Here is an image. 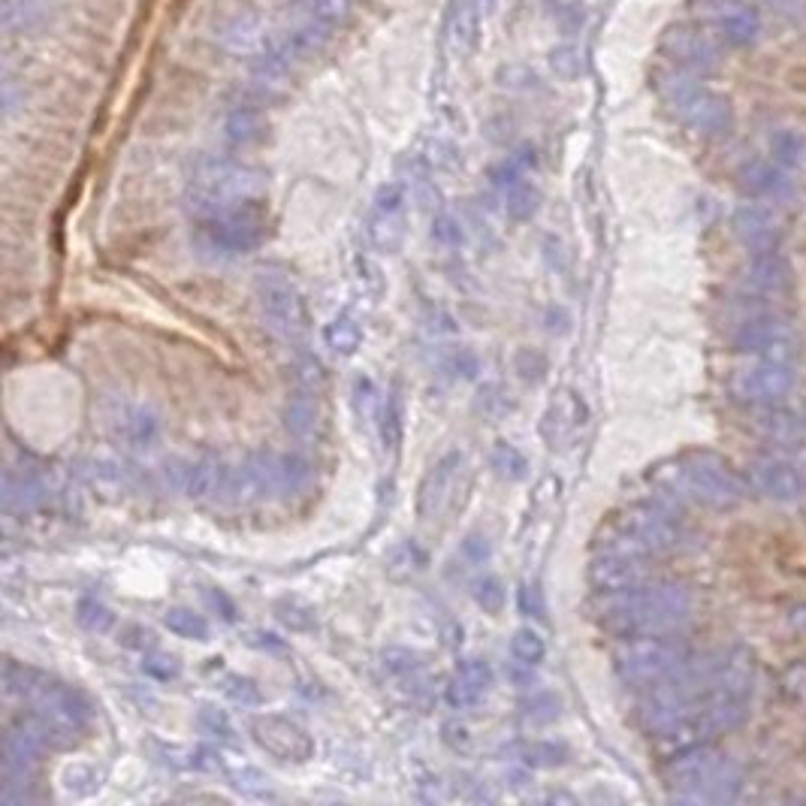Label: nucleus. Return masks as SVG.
<instances>
[{
    "label": "nucleus",
    "instance_id": "nucleus-1",
    "mask_svg": "<svg viewBox=\"0 0 806 806\" xmlns=\"http://www.w3.org/2000/svg\"><path fill=\"white\" fill-rule=\"evenodd\" d=\"M695 616V598L686 586L653 580L625 592H604L592 604V619L613 637L677 634Z\"/></svg>",
    "mask_w": 806,
    "mask_h": 806
},
{
    "label": "nucleus",
    "instance_id": "nucleus-2",
    "mask_svg": "<svg viewBox=\"0 0 806 806\" xmlns=\"http://www.w3.org/2000/svg\"><path fill=\"white\" fill-rule=\"evenodd\" d=\"M653 477L683 502L713 508V511L737 508L746 496V480L719 453H710V450L683 453L659 465Z\"/></svg>",
    "mask_w": 806,
    "mask_h": 806
},
{
    "label": "nucleus",
    "instance_id": "nucleus-3",
    "mask_svg": "<svg viewBox=\"0 0 806 806\" xmlns=\"http://www.w3.org/2000/svg\"><path fill=\"white\" fill-rule=\"evenodd\" d=\"M689 541H692L689 529L671 511L659 505H647V502L616 511L598 535L601 550L634 553L647 559L683 553Z\"/></svg>",
    "mask_w": 806,
    "mask_h": 806
},
{
    "label": "nucleus",
    "instance_id": "nucleus-4",
    "mask_svg": "<svg viewBox=\"0 0 806 806\" xmlns=\"http://www.w3.org/2000/svg\"><path fill=\"white\" fill-rule=\"evenodd\" d=\"M662 779L677 800L692 803H731L743 785L740 767L713 743H698L668 755Z\"/></svg>",
    "mask_w": 806,
    "mask_h": 806
},
{
    "label": "nucleus",
    "instance_id": "nucleus-5",
    "mask_svg": "<svg viewBox=\"0 0 806 806\" xmlns=\"http://www.w3.org/2000/svg\"><path fill=\"white\" fill-rule=\"evenodd\" d=\"M266 179L260 170L230 157H203L188 182V209L197 221L215 218L233 206L260 200Z\"/></svg>",
    "mask_w": 806,
    "mask_h": 806
},
{
    "label": "nucleus",
    "instance_id": "nucleus-6",
    "mask_svg": "<svg viewBox=\"0 0 806 806\" xmlns=\"http://www.w3.org/2000/svg\"><path fill=\"white\" fill-rule=\"evenodd\" d=\"M656 91L662 103L668 106V112L680 124L695 130L698 136L716 139V136H725L734 124L731 103L713 88H707L695 73H686L680 67L662 70L656 76Z\"/></svg>",
    "mask_w": 806,
    "mask_h": 806
},
{
    "label": "nucleus",
    "instance_id": "nucleus-7",
    "mask_svg": "<svg viewBox=\"0 0 806 806\" xmlns=\"http://www.w3.org/2000/svg\"><path fill=\"white\" fill-rule=\"evenodd\" d=\"M692 659V650L677 634H640L619 640L613 671L631 689H656L680 674Z\"/></svg>",
    "mask_w": 806,
    "mask_h": 806
},
{
    "label": "nucleus",
    "instance_id": "nucleus-8",
    "mask_svg": "<svg viewBox=\"0 0 806 806\" xmlns=\"http://www.w3.org/2000/svg\"><path fill=\"white\" fill-rule=\"evenodd\" d=\"M797 381V351L782 348L773 354H761L752 363L740 366L731 375V399L746 405V408H767V405H779Z\"/></svg>",
    "mask_w": 806,
    "mask_h": 806
},
{
    "label": "nucleus",
    "instance_id": "nucleus-9",
    "mask_svg": "<svg viewBox=\"0 0 806 806\" xmlns=\"http://www.w3.org/2000/svg\"><path fill=\"white\" fill-rule=\"evenodd\" d=\"M266 239V209L260 200L233 206L200 221V242L215 254H248Z\"/></svg>",
    "mask_w": 806,
    "mask_h": 806
},
{
    "label": "nucleus",
    "instance_id": "nucleus-10",
    "mask_svg": "<svg viewBox=\"0 0 806 806\" xmlns=\"http://www.w3.org/2000/svg\"><path fill=\"white\" fill-rule=\"evenodd\" d=\"M251 740L272 758L287 764H305L314 758V740L302 725L293 719H284L278 713H260L248 722Z\"/></svg>",
    "mask_w": 806,
    "mask_h": 806
},
{
    "label": "nucleus",
    "instance_id": "nucleus-11",
    "mask_svg": "<svg viewBox=\"0 0 806 806\" xmlns=\"http://www.w3.org/2000/svg\"><path fill=\"white\" fill-rule=\"evenodd\" d=\"M257 305H260L266 327L275 330L278 336H299L308 324L302 293L287 278L263 275L257 284Z\"/></svg>",
    "mask_w": 806,
    "mask_h": 806
},
{
    "label": "nucleus",
    "instance_id": "nucleus-12",
    "mask_svg": "<svg viewBox=\"0 0 806 806\" xmlns=\"http://www.w3.org/2000/svg\"><path fill=\"white\" fill-rule=\"evenodd\" d=\"M746 490L767 502L791 505L806 496V471L782 456H761L746 468Z\"/></svg>",
    "mask_w": 806,
    "mask_h": 806
},
{
    "label": "nucleus",
    "instance_id": "nucleus-13",
    "mask_svg": "<svg viewBox=\"0 0 806 806\" xmlns=\"http://www.w3.org/2000/svg\"><path fill=\"white\" fill-rule=\"evenodd\" d=\"M659 49L674 67L695 73V76L713 73L722 64V49L716 46V40L704 28H695V25H671L662 34Z\"/></svg>",
    "mask_w": 806,
    "mask_h": 806
},
{
    "label": "nucleus",
    "instance_id": "nucleus-14",
    "mask_svg": "<svg viewBox=\"0 0 806 806\" xmlns=\"http://www.w3.org/2000/svg\"><path fill=\"white\" fill-rule=\"evenodd\" d=\"M695 10L728 46L746 49L761 37V16L749 0H695Z\"/></svg>",
    "mask_w": 806,
    "mask_h": 806
},
{
    "label": "nucleus",
    "instance_id": "nucleus-15",
    "mask_svg": "<svg viewBox=\"0 0 806 806\" xmlns=\"http://www.w3.org/2000/svg\"><path fill=\"white\" fill-rule=\"evenodd\" d=\"M589 586L604 595V592H625L643 583L659 580L647 556H634V553H616V550H601L586 571Z\"/></svg>",
    "mask_w": 806,
    "mask_h": 806
},
{
    "label": "nucleus",
    "instance_id": "nucleus-16",
    "mask_svg": "<svg viewBox=\"0 0 806 806\" xmlns=\"http://www.w3.org/2000/svg\"><path fill=\"white\" fill-rule=\"evenodd\" d=\"M462 468H465V456L459 450H450L426 471V477L417 487V517L420 520H435L447 508L456 505Z\"/></svg>",
    "mask_w": 806,
    "mask_h": 806
},
{
    "label": "nucleus",
    "instance_id": "nucleus-17",
    "mask_svg": "<svg viewBox=\"0 0 806 806\" xmlns=\"http://www.w3.org/2000/svg\"><path fill=\"white\" fill-rule=\"evenodd\" d=\"M731 342H734V351L752 354V357L773 354V351H782V348L794 345L791 333H788V324L782 317H773V314H758V317L743 320Z\"/></svg>",
    "mask_w": 806,
    "mask_h": 806
},
{
    "label": "nucleus",
    "instance_id": "nucleus-18",
    "mask_svg": "<svg viewBox=\"0 0 806 806\" xmlns=\"http://www.w3.org/2000/svg\"><path fill=\"white\" fill-rule=\"evenodd\" d=\"M743 287L749 293H785L791 287V263L785 260V254H779V248H767V251H752L749 263L743 266Z\"/></svg>",
    "mask_w": 806,
    "mask_h": 806
},
{
    "label": "nucleus",
    "instance_id": "nucleus-19",
    "mask_svg": "<svg viewBox=\"0 0 806 806\" xmlns=\"http://www.w3.org/2000/svg\"><path fill=\"white\" fill-rule=\"evenodd\" d=\"M230 477H233V468H227L218 456H203V459L188 465L182 493L191 502H200V505L212 502V499H227Z\"/></svg>",
    "mask_w": 806,
    "mask_h": 806
},
{
    "label": "nucleus",
    "instance_id": "nucleus-20",
    "mask_svg": "<svg viewBox=\"0 0 806 806\" xmlns=\"http://www.w3.org/2000/svg\"><path fill=\"white\" fill-rule=\"evenodd\" d=\"M731 233L749 251H767V248H776L779 242L776 218L758 203H743L731 212Z\"/></svg>",
    "mask_w": 806,
    "mask_h": 806
},
{
    "label": "nucleus",
    "instance_id": "nucleus-21",
    "mask_svg": "<svg viewBox=\"0 0 806 806\" xmlns=\"http://www.w3.org/2000/svg\"><path fill=\"white\" fill-rule=\"evenodd\" d=\"M46 499V483L34 468H7L4 474V508L13 514H31Z\"/></svg>",
    "mask_w": 806,
    "mask_h": 806
},
{
    "label": "nucleus",
    "instance_id": "nucleus-22",
    "mask_svg": "<svg viewBox=\"0 0 806 806\" xmlns=\"http://www.w3.org/2000/svg\"><path fill=\"white\" fill-rule=\"evenodd\" d=\"M586 423V405L577 393H559L556 402L550 405V411L544 414V438L556 447V444H565L580 426Z\"/></svg>",
    "mask_w": 806,
    "mask_h": 806
},
{
    "label": "nucleus",
    "instance_id": "nucleus-23",
    "mask_svg": "<svg viewBox=\"0 0 806 806\" xmlns=\"http://www.w3.org/2000/svg\"><path fill=\"white\" fill-rule=\"evenodd\" d=\"M737 185L746 197H776L788 188V170H782L776 160H749L737 173Z\"/></svg>",
    "mask_w": 806,
    "mask_h": 806
},
{
    "label": "nucleus",
    "instance_id": "nucleus-24",
    "mask_svg": "<svg viewBox=\"0 0 806 806\" xmlns=\"http://www.w3.org/2000/svg\"><path fill=\"white\" fill-rule=\"evenodd\" d=\"M755 411L758 414H755L752 426L758 429L761 438H767L773 444H782V447H791V444L803 441L806 423L797 414H791V411H785L779 405H767V408H755Z\"/></svg>",
    "mask_w": 806,
    "mask_h": 806
},
{
    "label": "nucleus",
    "instance_id": "nucleus-25",
    "mask_svg": "<svg viewBox=\"0 0 806 806\" xmlns=\"http://www.w3.org/2000/svg\"><path fill=\"white\" fill-rule=\"evenodd\" d=\"M221 46H224V52L245 55V58H260L269 49V43L263 37V28L254 19H245V16H236L221 28Z\"/></svg>",
    "mask_w": 806,
    "mask_h": 806
},
{
    "label": "nucleus",
    "instance_id": "nucleus-26",
    "mask_svg": "<svg viewBox=\"0 0 806 806\" xmlns=\"http://www.w3.org/2000/svg\"><path fill=\"white\" fill-rule=\"evenodd\" d=\"M115 426H118V438L130 450H151L157 441V417L145 408H136V405L124 408Z\"/></svg>",
    "mask_w": 806,
    "mask_h": 806
},
{
    "label": "nucleus",
    "instance_id": "nucleus-27",
    "mask_svg": "<svg viewBox=\"0 0 806 806\" xmlns=\"http://www.w3.org/2000/svg\"><path fill=\"white\" fill-rule=\"evenodd\" d=\"M224 136L233 145H254L266 136V118L254 106H239L227 115Z\"/></svg>",
    "mask_w": 806,
    "mask_h": 806
},
{
    "label": "nucleus",
    "instance_id": "nucleus-28",
    "mask_svg": "<svg viewBox=\"0 0 806 806\" xmlns=\"http://www.w3.org/2000/svg\"><path fill=\"white\" fill-rule=\"evenodd\" d=\"M324 342L339 357H354L360 351V345H363V330H360V324L354 317L342 314V317L333 320V324L324 327Z\"/></svg>",
    "mask_w": 806,
    "mask_h": 806
},
{
    "label": "nucleus",
    "instance_id": "nucleus-29",
    "mask_svg": "<svg viewBox=\"0 0 806 806\" xmlns=\"http://www.w3.org/2000/svg\"><path fill=\"white\" fill-rule=\"evenodd\" d=\"M520 761L535 767V770H550V767H562L568 761V749L556 740H526L517 749Z\"/></svg>",
    "mask_w": 806,
    "mask_h": 806
},
{
    "label": "nucleus",
    "instance_id": "nucleus-30",
    "mask_svg": "<svg viewBox=\"0 0 806 806\" xmlns=\"http://www.w3.org/2000/svg\"><path fill=\"white\" fill-rule=\"evenodd\" d=\"M275 480H278V493H287V496L302 493L308 487V480H311V465L302 456H296V453L278 456V462H275Z\"/></svg>",
    "mask_w": 806,
    "mask_h": 806
},
{
    "label": "nucleus",
    "instance_id": "nucleus-31",
    "mask_svg": "<svg viewBox=\"0 0 806 806\" xmlns=\"http://www.w3.org/2000/svg\"><path fill=\"white\" fill-rule=\"evenodd\" d=\"M541 209V191L529 182H517L505 191V212L514 221H532Z\"/></svg>",
    "mask_w": 806,
    "mask_h": 806
},
{
    "label": "nucleus",
    "instance_id": "nucleus-32",
    "mask_svg": "<svg viewBox=\"0 0 806 806\" xmlns=\"http://www.w3.org/2000/svg\"><path fill=\"white\" fill-rule=\"evenodd\" d=\"M490 465L499 477L505 480H523L529 474V459L511 444V441H496L490 450Z\"/></svg>",
    "mask_w": 806,
    "mask_h": 806
},
{
    "label": "nucleus",
    "instance_id": "nucleus-33",
    "mask_svg": "<svg viewBox=\"0 0 806 806\" xmlns=\"http://www.w3.org/2000/svg\"><path fill=\"white\" fill-rule=\"evenodd\" d=\"M532 167H535V151H532V148H523V151H517V154L505 157L499 167H493L490 179H493V185H496V188L508 191L511 185L526 182V173H529Z\"/></svg>",
    "mask_w": 806,
    "mask_h": 806
},
{
    "label": "nucleus",
    "instance_id": "nucleus-34",
    "mask_svg": "<svg viewBox=\"0 0 806 806\" xmlns=\"http://www.w3.org/2000/svg\"><path fill=\"white\" fill-rule=\"evenodd\" d=\"M164 625L185 640H209V622L206 616L194 613L191 607H170L164 616Z\"/></svg>",
    "mask_w": 806,
    "mask_h": 806
},
{
    "label": "nucleus",
    "instance_id": "nucleus-35",
    "mask_svg": "<svg viewBox=\"0 0 806 806\" xmlns=\"http://www.w3.org/2000/svg\"><path fill=\"white\" fill-rule=\"evenodd\" d=\"M803 151H806V142L794 130H776L770 136V160H776V164L788 173L803 160Z\"/></svg>",
    "mask_w": 806,
    "mask_h": 806
},
{
    "label": "nucleus",
    "instance_id": "nucleus-36",
    "mask_svg": "<svg viewBox=\"0 0 806 806\" xmlns=\"http://www.w3.org/2000/svg\"><path fill=\"white\" fill-rule=\"evenodd\" d=\"M351 4L354 0H302V10H305V19L333 31L351 16Z\"/></svg>",
    "mask_w": 806,
    "mask_h": 806
},
{
    "label": "nucleus",
    "instance_id": "nucleus-37",
    "mask_svg": "<svg viewBox=\"0 0 806 806\" xmlns=\"http://www.w3.org/2000/svg\"><path fill=\"white\" fill-rule=\"evenodd\" d=\"M511 656H514L520 665L535 668V665H541L544 656H547V643H544V637H541L535 628H517L514 637H511Z\"/></svg>",
    "mask_w": 806,
    "mask_h": 806
},
{
    "label": "nucleus",
    "instance_id": "nucleus-38",
    "mask_svg": "<svg viewBox=\"0 0 806 806\" xmlns=\"http://www.w3.org/2000/svg\"><path fill=\"white\" fill-rule=\"evenodd\" d=\"M46 0H4V22L10 31H28L43 19Z\"/></svg>",
    "mask_w": 806,
    "mask_h": 806
},
{
    "label": "nucleus",
    "instance_id": "nucleus-39",
    "mask_svg": "<svg viewBox=\"0 0 806 806\" xmlns=\"http://www.w3.org/2000/svg\"><path fill=\"white\" fill-rule=\"evenodd\" d=\"M471 595H474L477 607H480L483 613H490V616H499V613L505 610V601H508L505 583H502L499 577H493V574H490V577H480V580L474 583Z\"/></svg>",
    "mask_w": 806,
    "mask_h": 806
},
{
    "label": "nucleus",
    "instance_id": "nucleus-40",
    "mask_svg": "<svg viewBox=\"0 0 806 806\" xmlns=\"http://www.w3.org/2000/svg\"><path fill=\"white\" fill-rule=\"evenodd\" d=\"M402 432H405V411H402V399L393 393L381 408V441H384V447L396 450L402 444Z\"/></svg>",
    "mask_w": 806,
    "mask_h": 806
},
{
    "label": "nucleus",
    "instance_id": "nucleus-41",
    "mask_svg": "<svg viewBox=\"0 0 806 806\" xmlns=\"http://www.w3.org/2000/svg\"><path fill=\"white\" fill-rule=\"evenodd\" d=\"M275 619L281 625H287L290 631H314L317 628V616L308 604L296 601V598H284L275 604Z\"/></svg>",
    "mask_w": 806,
    "mask_h": 806
},
{
    "label": "nucleus",
    "instance_id": "nucleus-42",
    "mask_svg": "<svg viewBox=\"0 0 806 806\" xmlns=\"http://www.w3.org/2000/svg\"><path fill=\"white\" fill-rule=\"evenodd\" d=\"M559 716H562V701L553 692H541V695H535L532 701L523 704V719L529 725H538V728L541 725H553Z\"/></svg>",
    "mask_w": 806,
    "mask_h": 806
},
{
    "label": "nucleus",
    "instance_id": "nucleus-43",
    "mask_svg": "<svg viewBox=\"0 0 806 806\" xmlns=\"http://www.w3.org/2000/svg\"><path fill=\"white\" fill-rule=\"evenodd\" d=\"M76 622L85 628V631H94V634H103L112 628L115 616L106 604H100L97 598H82L79 607H76Z\"/></svg>",
    "mask_w": 806,
    "mask_h": 806
},
{
    "label": "nucleus",
    "instance_id": "nucleus-44",
    "mask_svg": "<svg viewBox=\"0 0 806 806\" xmlns=\"http://www.w3.org/2000/svg\"><path fill=\"white\" fill-rule=\"evenodd\" d=\"M314 417H317V414H314V405H311L308 399H302V396L290 399L287 408H284V426H287V432L296 435V438L311 435V429H314Z\"/></svg>",
    "mask_w": 806,
    "mask_h": 806
},
{
    "label": "nucleus",
    "instance_id": "nucleus-45",
    "mask_svg": "<svg viewBox=\"0 0 806 806\" xmlns=\"http://www.w3.org/2000/svg\"><path fill=\"white\" fill-rule=\"evenodd\" d=\"M483 695H487V689H480L474 680H468V677L459 674V671H456L453 680L447 683V701H450V707H456V710L477 707Z\"/></svg>",
    "mask_w": 806,
    "mask_h": 806
},
{
    "label": "nucleus",
    "instance_id": "nucleus-46",
    "mask_svg": "<svg viewBox=\"0 0 806 806\" xmlns=\"http://www.w3.org/2000/svg\"><path fill=\"white\" fill-rule=\"evenodd\" d=\"M477 22H480L477 4H474V0H462L459 13H456V25H453V34H456V46L459 49H471L477 43Z\"/></svg>",
    "mask_w": 806,
    "mask_h": 806
},
{
    "label": "nucleus",
    "instance_id": "nucleus-47",
    "mask_svg": "<svg viewBox=\"0 0 806 806\" xmlns=\"http://www.w3.org/2000/svg\"><path fill=\"white\" fill-rule=\"evenodd\" d=\"M197 725L209 734V737H215V740H224V743H233L236 740V731H233V722H230V716L224 713V710H218V707H200V713H197Z\"/></svg>",
    "mask_w": 806,
    "mask_h": 806
},
{
    "label": "nucleus",
    "instance_id": "nucleus-48",
    "mask_svg": "<svg viewBox=\"0 0 806 806\" xmlns=\"http://www.w3.org/2000/svg\"><path fill=\"white\" fill-rule=\"evenodd\" d=\"M514 372L529 381V384H538L547 378V357L541 351H532V348H520L514 354Z\"/></svg>",
    "mask_w": 806,
    "mask_h": 806
},
{
    "label": "nucleus",
    "instance_id": "nucleus-49",
    "mask_svg": "<svg viewBox=\"0 0 806 806\" xmlns=\"http://www.w3.org/2000/svg\"><path fill=\"white\" fill-rule=\"evenodd\" d=\"M384 668H387L393 677L408 680V677H417V674H420L423 662H420V656H417V653H411V650L390 647V650L384 653Z\"/></svg>",
    "mask_w": 806,
    "mask_h": 806
},
{
    "label": "nucleus",
    "instance_id": "nucleus-50",
    "mask_svg": "<svg viewBox=\"0 0 806 806\" xmlns=\"http://www.w3.org/2000/svg\"><path fill=\"white\" fill-rule=\"evenodd\" d=\"M224 692H227L230 701H236V704H242V707H257V704H263V692H260V686H257L251 677H230L227 686H224Z\"/></svg>",
    "mask_w": 806,
    "mask_h": 806
},
{
    "label": "nucleus",
    "instance_id": "nucleus-51",
    "mask_svg": "<svg viewBox=\"0 0 806 806\" xmlns=\"http://www.w3.org/2000/svg\"><path fill=\"white\" fill-rule=\"evenodd\" d=\"M142 671H145L148 677H154V680H176V677H179V671H182V665H179V659H176V656L154 653V656H145Z\"/></svg>",
    "mask_w": 806,
    "mask_h": 806
},
{
    "label": "nucleus",
    "instance_id": "nucleus-52",
    "mask_svg": "<svg viewBox=\"0 0 806 806\" xmlns=\"http://www.w3.org/2000/svg\"><path fill=\"white\" fill-rule=\"evenodd\" d=\"M432 239L438 242V245H444V248H456V245H462V227H459V221L453 218V215H435V221H432Z\"/></svg>",
    "mask_w": 806,
    "mask_h": 806
},
{
    "label": "nucleus",
    "instance_id": "nucleus-53",
    "mask_svg": "<svg viewBox=\"0 0 806 806\" xmlns=\"http://www.w3.org/2000/svg\"><path fill=\"white\" fill-rule=\"evenodd\" d=\"M227 776L233 779V785L236 788H242V791H248V794H266V776L260 773V770H254V767H248V764H242V767H230L227 770Z\"/></svg>",
    "mask_w": 806,
    "mask_h": 806
},
{
    "label": "nucleus",
    "instance_id": "nucleus-54",
    "mask_svg": "<svg viewBox=\"0 0 806 806\" xmlns=\"http://www.w3.org/2000/svg\"><path fill=\"white\" fill-rule=\"evenodd\" d=\"M402 206H405L402 185H384L375 197V212H381V215H402Z\"/></svg>",
    "mask_w": 806,
    "mask_h": 806
},
{
    "label": "nucleus",
    "instance_id": "nucleus-55",
    "mask_svg": "<svg viewBox=\"0 0 806 806\" xmlns=\"http://www.w3.org/2000/svg\"><path fill=\"white\" fill-rule=\"evenodd\" d=\"M550 64H553V70L559 73V76H565V79H577L580 76V55L571 49V46H559L553 55H550Z\"/></svg>",
    "mask_w": 806,
    "mask_h": 806
},
{
    "label": "nucleus",
    "instance_id": "nucleus-56",
    "mask_svg": "<svg viewBox=\"0 0 806 806\" xmlns=\"http://www.w3.org/2000/svg\"><path fill=\"white\" fill-rule=\"evenodd\" d=\"M456 671L465 674L468 680H474L480 689H487V692H490V686H493V668H490L487 659H465Z\"/></svg>",
    "mask_w": 806,
    "mask_h": 806
},
{
    "label": "nucleus",
    "instance_id": "nucleus-57",
    "mask_svg": "<svg viewBox=\"0 0 806 806\" xmlns=\"http://www.w3.org/2000/svg\"><path fill=\"white\" fill-rule=\"evenodd\" d=\"M203 598H206V604H209L212 610H218L221 619L236 622V604H233V598H230L224 589H218V586H206V589H203Z\"/></svg>",
    "mask_w": 806,
    "mask_h": 806
},
{
    "label": "nucleus",
    "instance_id": "nucleus-58",
    "mask_svg": "<svg viewBox=\"0 0 806 806\" xmlns=\"http://www.w3.org/2000/svg\"><path fill=\"white\" fill-rule=\"evenodd\" d=\"M450 369H453V375H456V378H462V381L477 378V372H480L477 354H474V351H468V348H459V351L450 357Z\"/></svg>",
    "mask_w": 806,
    "mask_h": 806
},
{
    "label": "nucleus",
    "instance_id": "nucleus-59",
    "mask_svg": "<svg viewBox=\"0 0 806 806\" xmlns=\"http://www.w3.org/2000/svg\"><path fill=\"white\" fill-rule=\"evenodd\" d=\"M441 737H444V743H447L450 749H456V752H465V749L471 746V734H468V728H465L462 722H444V725H441Z\"/></svg>",
    "mask_w": 806,
    "mask_h": 806
},
{
    "label": "nucleus",
    "instance_id": "nucleus-60",
    "mask_svg": "<svg viewBox=\"0 0 806 806\" xmlns=\"http://www.w3.org/2000/svg\"><path fill=\"white\" fill-rule=\"evenodd\" d=\"M761 4H767L776 16L791 22H800L806 16V0H761Z\"/></svg>",
    "mask_w": 806,
    "mask_h": 806
},
{
    "label": "nucleus",
    "instance_id": "nucleus-61",
    "mask_svg": "<svg viewBox=\"0 0 806 806\" xmlns=\"http://www.w3.org/2000/svg\"><path fill=\"white\" fill-rule=\"evenodd\" d=\"M462 553L471 559V562H483V559H490V544L483 535H468L462 541Z\"/></svg>",
    "mask_w": 806,
    "mask_h": 806
},
{
    "label": "nucleus",
    "instance_id": "nucleus-62",
    "mask_svg": "<svg viewBox=\"0 0 806 806\" xmlns=\"http://www.w3.org/2000/svg\"><path fill=\"white\" fill-rule=\"evenodd\" d=\"M520 604H523V613H535V616H541V601H538V589L535 586H523L520 589Z\"/></svg>",
    "mask_w": 806,
    "mask_h": 806
}]
</instances>
